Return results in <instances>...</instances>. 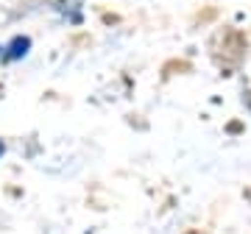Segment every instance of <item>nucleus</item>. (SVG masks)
<instances>
[{"mask_svg": "<svg viewBox=\"0 0 251 234\" xmlns=\"http://www.w3.org/2000/svg\"><path fill=\"white\" fill-rule=\"evenodd\" d=\"M28 47H31V39H28V36H14V39H11V45L6 47V53H3V59H6V62L23 59V56L28 53Z\"/></svg>", "mask_w": 251, "mask_h": 234, "instance_id": "nucleus-1", "label": "nucleus"}, {"mask_svg": "<svg viewBox=\"0 0 251 234\" xmlns=\"http://www.w3.org/2000/svg\"><path fill=\"white\" fill-rule=\"evenodd\" d=\"M3 151H6V145H3V142H0V156H3Z\"/></svg>", "mask_w": 251, "mask_h": 234, "instance_id": "nucleus-2", "label": "nucleus"}]
</instances>
